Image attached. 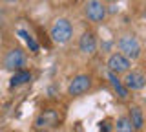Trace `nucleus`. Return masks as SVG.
I'll return each instance as SVG.
<instances>
[{
	"label": "nucleus",
	"mask_w": 146,
	"mask_h": 132,
	"mask_svg": "<svg viewBox=\"0 0 146 132\" xmlns=\"http://www.w3.org/2000/svg\"><path fill=\"white\" fill-rule=\"evenodd\" d=\"M108 79H110V83H111L113 90L117 92V95H119V97H121V99H126V97H128V90L124 88V84H122V81L119 79V77H117L115 74H111V72L108 74Z\"/></svg>",
	"instance_id": "11"
},
{
	"label": "nucleus",
	"mask_w": 146,
	"mask_h": 132,
	"mask_svg": "<svg viewBox=\"0 0 146 132\" xmlns=\"http://www.w3.org/2000/svg\"><path fill=\"white\" fill-rule=\"evenodd\" d=\"M26 62V57H24V52L22 50H11V52H7L6 59H4V66H6V70H11V72H18L22 66H24Z\"/></svg>",
	"instance_id": "4"
},
{
	"label": "nucleus",
	"mask_w": 146,
	"mask_h": 132,
	"mask_svg": "<svg viewBox=\"0 0 146 132\" xmlns=\"http://www.w3.org/2000/svg\"><path fill=\"white\" fill-rule=\"evenodd\" d=\"M90 86H91L90 75H77L75 79L70 83V88H68V92H70V95H82L84 92H88Z\"/></svg>",
	"instance_id": "7"
},
{
	"label": "nucleus",
	"mask_w": 146,
	"mask_h": 132,
	"mask_svg": "<svg viewBox=\"0 0 146 132\" xmlns=\"http://www.w3.org/2000/svg\"><path fill=\"white\" fill-rule=\"evenodd\" d=\"M27 81H31V74L26 72V70H18V72H15V75L11 77L9 84H11V86H20V84L27 83Z\"/></svg>",
	"instance_id": "12"
},
{
	"label": "nucleus",
	"mask_w": 146,
	"mask_h": 132,
	"mask_svg": "<svg viewBox=\"0 0 146 132\" xmlns=\"http://www.w3.org/2000/svg\"><path fill=\"white\" fill-rule=\"evenodd\" d=\"M49 33H51L53 42H57V44H66L68 40L71 39V35H73L71 22L66 20V19L55 20V24L51 26V31H49Z\"/></svg>",
	"instance_id": "1"
},
{
	"label": "nucleus",
	"mask_w": 146,
	"mask_h": 132,
	"mask_svg": "<svg viewBox=\"0 0 146 132\" xmlns=\"http://www.w3.org/2000/svg\"><path fill=\"white\" fill-rule=\"evenodd\" d=\"M108 2H113V0H108Z\"/></svg>",
	"instance_id": "16"
},
{
	"label": "nucleus",
	"mask_w": 146,
	"mask_h": 132,
	"mask_svg": "<svg viewBox=\"0 0 146 132\" xmlns=\"http://www.w3.org/2000/svg\"><path fill=\"white\" fill-rule=\"evenodd\" d=\"M57 121H58V114H57V110H44L38 117H36L35 127H36L38 130L49 129V127H55V125H57Z\"/></svg>",
	"instance_id": "8"
},
{
	"label": "nucleus",
	"mask_w": 146,
	"mask_h": 132,
	"mask_svg": "<svg viewBox=\"0 0 146 132\" xmlns=\"http://www.w3.org/2000/svg\"><path fill=\"white\" fill-rule=\"evenodd\" d=\"M86 17L91 22H100L106 17V7L102 6L100 0H88L86 2Z\"/></svg>",
	"instance_id": "5"
},
{
	"label": "nucleus",
	"mask_w": 146,
	"mask_h": 132,
	"mask_svg": "<svg viewBox=\"0 0 146 132\" xmlns=\"http://www.w3.org/2000/svg\"><path fill=\"white\" fill-rule=\"evenodd\" d=\"M79 48H80L82 53H93L95 48H97V42H95L93 33H88V31L82 33V37L79 40Z\"/></svg>",
	"instance_id": "9"
},
{
	"label": "nucleus",
	"mask_w": 146,
	"mask_h": 132,
	"mask_svg": "<svg viewBox=\"0 0 146 132\" xmlns=\"http://www.w3.org/2000/svg\"><path fill=\"white\" fill-rule=\"evenodd\" d=\"M119 50H121V55H124L128 61L141 55V44L135 35H122L119 39Z\"/></svg>",
	"instance_id": "2"
},
{
	"label": "nucleus",
	"mask_w": 146,
	"mask_h": 132,
	"mask_svg": "<svg viewBox=\"0 0 146 132\" xmlns=\"http://www.w3.org/2000/svg\"><path fill=\"white\" fill-rule=\"evenodd\" d=\"M115 130H117V132H135V129L131 127V123H130V119H128V117H121V119L117 121Z\"/></svg>",
	"instance_id": "13"
},
{
	"label": "nucleus",
	"mask_w": 146,
	"mask_h": 132,
	"mask_svg": "<svg viewBox=\"0 0 146 132\" xmlns=\"http://www.w3.org/2000/svg\"><path fill=\"white\" fill-rule=\"evenodd\" d=\"M130 66H131V61H128L121 53H113V55H110V59H108V70L115 75L130 72Z\"/></svg>",
	"instance_id": "3"
},
{
	"label": "nucleus",
	"mask_w": 146,
	"mask_h": 132,
	"mask_svg": "<svg viewBox=\"0 0 146 132\" xmlns=\"http://www.w3.org/2000/svg\"><path fill=\"white\" fill-rule=\"evenodd\" d=\"M18 35H20V37H24V40L27 42V46L31 48V52H36V50H38V44H36L35 40L29 37V33H27L26 29H20V31H18Z\"/></svg>",
	"instance_id": "14"
},
{
	"label": "nucleus",
	"mask_w": 146,
	"mask_h": 132,
	"mask_svg": "<svg viewBox=\"0 0 146 132\" xmlns=\"http://www.w3.org/2000/svg\"><path fill=\"white\" fill-rule=\"evenodd\" d=\"M6 2H9V4H13V2H17V0H6Z\"/></svg>",
	"instance_id": "15"
},
{
	"label": "nucleus",
	"mask_w": 146,
	"mask_h": 132,
	"mask_svg": "<svg viewBox=\"0 0 146 132\" xmlns=\"http://www.w3.org/2000/svg\"><path fill=\"white\" fill-rule=\"evenodd\" d=\"M124 88L130 92V90H143L146 84V77L143 72H126L124 77Z\"/></svg>",
	"instance_id": "6"
},
{
	"label": "nucleus",
	"mask_w": 146,
	"mask_h": 132,
	"mask_svg": "<svg viewBox=\"0 0 146 132\" xmlns=\"http://www.w3.org/2000/svg\"><path fill=\"white\" fill-rule=\"evenodd\" d=\"M130 123H131V127H133L135 130H141L143 129V125H144V116H143V110H141L139 107H133L130 110Z\"/></svg>",
	"instance_id": "10"
}]
</instances>
